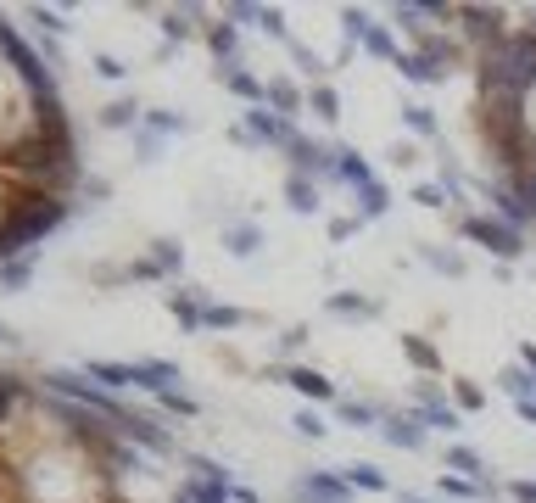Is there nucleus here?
<instances>
[{
    "instance_id": "f257e3e1",
    "label": "nucleus",
    "mask_w": 536,
    "mask_h": 503,
    "mask_svg": "<svg viewBox=\"0 0 536 503\" xmlns=\"http://www.w3.org/2000/svg\"><path fill=\"white\" fill-rule=\"evenodd\" d=\"M0 336H6V324H0Z\"/></svg>"
}]
</instances>
